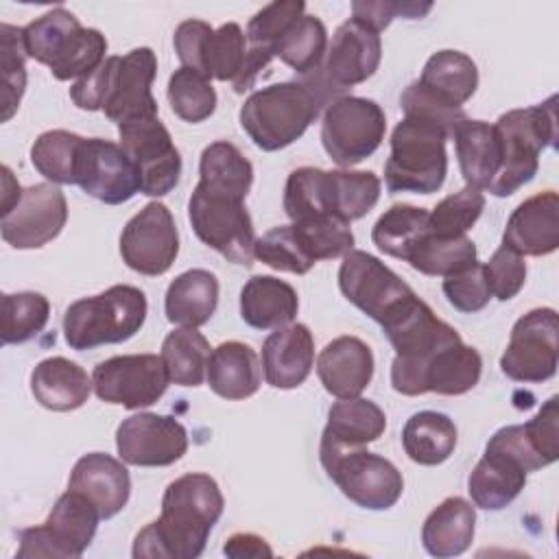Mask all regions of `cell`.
Returning a JSON list of instances; mask_svg holds the SVG:
<instances>
[{
    "label": "cell",
    "instance_id": "6da1fadb",
    "mask_svg": "<svg viewBox=\"0 0 559 559\" xmlns=\"http://www.w3.org/2000/svg\"><path fill=\"white\" fill-rule=\"evenodd\" d=\"M218 483L203 472L175 478L162 496V513L133 539L135 559H197L223 515Z\"/></svg>",
    "mask_w": 559,
    "mask_h": 559
},
{
    "label": "cell",
    "instance_id": "7a4b0ae2",
    "mask_svg": "<svg viewBox=\"0 0 559 559\" xmlns=\"http://www.w3.org/2000/svg\"><path fill=\"white\" fill-rule=\"evenodd\" d=\"M157 74L155 52L146 46L122 57H107L92 74L74 81L70 98L79 109H100L118 127L157 118V103L151 94Z\"/></svg>",
    "mask_w": 559,
    "mask_h": 559
},
{
    "label": "cell",
    "instance_id": "3957f363",
    "mask_svg": "<svg viewBox=\"0 0 559 559\" xmlns=\"http://www.w3.org/2000/svg\"><path fill=\"white\" fill-rule=\"evenodd\" d=\"M323 107V98L304 79H295L249 94L238 120L258 148L273 153L299 140Z\"/></svg>",
    "mask_w": 559,
    "mask_h": 559
},
{
    "label": "cell",
    "instance_id": "277c9868",
    "mask_svg": "<svg viewBox=\"0 0 559 559\" xmlns=\"http://www.w3.org/2000/svg\"><path fill=\"white\" fill-rule=\"evenodd\" d=\"M26 57L50 68L59 81L92 74L107 57V39L98 28H85L63 7L50 9L22 28Z\"/></svg>",
    "mask_w": 559,
    "mask_h": 559
},
{
    "label": "cell",
    "instance_id": "5b68a950",
    "mask_svg": "<svg viewBox=\"0 0 559 559\" xmlns=\"http://www.w3.org/2000/svg\"><path fill=\"white\" fill-rule=\"evenodd\" d=\"M146 310V295L140 288L116 284L68 306L63 314V338L76 352L129 341L144 325Z\"/></svg>",
    "mask_w": 559,
    "mask_h": 559
},
{
    "label": "cell",
    "instance_id": "8992f818",
    "mask_svg": "<svg viewBox=\"0 0 559 559\" xmlns=\"http://www.w3.org/2000/svg\"><path fill=\"white\" fill-rule=\"evenodd\" d=\"M448 133L419 118H402L391 133V153L384 164L389 192L432 194L448 175Z\"/></svg>",
    "mask_w": 559,
    "mask_h": 559
},
{
    "label": "cell",
    "instance_id": "52a82bcc",
    "mask_svg": "<svg viewBox=\"0 0 559 559\" xmlns=\"http://www.w3.org/2000/svg\"><path fill=\"white\" fill-rule=\"evenodd\" d=\"M557 98L550 96L542 105L511 109L496 120L502 142V164L487 188L493 197H509L528 183L539 168V153L557 140Z\"/></svg>",
    "mask_w": 559,
    "mask_h": 559
},
{
    "label": "cell",
    "instance_id": "ba28073f",
    "mask_svg": "<svg viewBox=\"0 0 559 559\" xmlns=\"http://www.w3.org/2000/svg\"><path fill=\"white\" fill-rule=\"evenodd\" d=\"M188 221L205 247L234 264H253L258 238L245 199L197 183L188 201Z\"/></svg>",
    "mask_w": 559,
    "mask_h": 559
},
{
    "label": "cell",
    "instance_id": "9c48e42d",
    "mask_svg": "<svg viewBox=\"0 0 559 559\" xmlns=\"http://www.w3.org/2000/svg\"><path fill=\"white\" fill-rule=\"evenodd\" d=\"M380 59V33L349 17L334 31L321 68L299 79L308 81L330 105L332 100L345 96L349 87L365 83L369 76H373Z\"/></svg>",
    "mask_w": 559,
    "mask_h": 559
},
{
    "label": "cell",
    "instance_id": "30bf717a",
    "mask_svg": "<svg viewBox=\"0 0 559 559\" xmlns=\"http://www.w3.org/2000/svg\"><path fill=\"white\" fill-rule=\"evenodd\" d=\"M319 459L341 493L362 509L386 511L404 491L400 469L389 459L365 448L319 450Z\"/></svg>",
    "mask_w": 559,
    "mask_h": 559
},
{
    "label": "cell",
    "instance_id": "8fae6325",
    "mask_svg": "<svg viewBox=\"0 0 559 559\" xmlns=\"http://www.w3.org/2000/svg\"><path fill=\"white\" fill-rule=\"evenodd\" d=\"M382 107L362 96H341L323 111L321 144L334 164L349 168L378 151L384 140Z\"/></svg>",
    "mask_w": 559,
    "mask_h": 559
},
{
    "label": "cell",
    "instance_id": "7c38bea8",
    "mask_svg": "<svg viewBox=\"0 0 559 559\" xmlns=\"http://www.w3.org/2000/svg\"><path fill=\"white\" fill-rule=\"evenodd\" d=\"M100 520L98 509L83 493L68 489L59 496L44 524L22 531L17 557L76 559L92 544Z\"/></svg>",
    "mask_w": 559,
    "mask_h": 559
},
{
    "label": "cell",
    "instance_id": "4fadbf2b",
    "mask_svg": "<svg viewBox=\"0 0 559 559\" xmlns=\"http://www.w3.org/2000/svg\"><path fill=\"white\" fill-rule=\"evenodd\" d=\"M338 288L349 304L380 325L391 321L417 297L382 260L360 249H352L343 255Z\"/></svg>",
    "mask_w": 559,
    "mask_h": 559
},
{
    "label": "cell",
    "instance_id": "5bb4252c",
    "mask_svg": "<svg viewBox=\"0 0 559 559\" xmlns=\"http://www.w3.org/2000/svg\"><path fill=\"white\" fill-rule=\"evenodd\" d=\"M173 44L183 68L216 81L234 83L247 57V35L236 22L212 28L203 20H186L175 28Z\"/></svg>",
    "mask_w": 559,
    "mask_h": 559
},
{
    "label": "cell",
    "instance_id": "9a60e30c",
    "mask_svg": "<svg viewBox=\"0 0 559 559\" xmlns=\"http://www.w3.org/2000/svg\"><path fill=\"white\" fill-rule=\"evenodd\" d=\"M557 312L552 308H535L522 314L511 328L500 369L507 378L524 384L546 382L557 373Z\"/></svg>",
    "mask_w": 559,
    "mask_h": 559
},
{
    "label": "cell",
    "instance_id": "2e32d148",
    "mask_svg": "<svg viewBox=\"0 0 559 559\" xmlns=\"http://www.w3.org/2000/svg\"><path fill=\"white\" fill-rule=\"evenodd\" d=\"M118 135L122 151L138 170L142 194L164 197L179 183L181 155L159 118L122 124Z\"/></svg>",
    "mask_w": 559,
    "mask_h": 559
},
{
    "label": "cell",
    "instance_id": "e0dca14e",
    "mask_svg": "<svg viewBox=\"0 0 559 559\" xmlns=\"http://www.w3.org/2000/svg\"><path fill=\"white\" fill-rule=\"evenodd\" d=\"M94 391L107 404L129 411L155 404L168 389V373L157 354L111 356L94 367Z\"/></svg>",
    "mask_w": 559,
    "mask_h": 559
},
{
    "label": "cell",
    "instance_id": "ac0fdd59",
    "mask_svg": "<svg viewBox=\"0 0 559 559\" xmlns=\"http://www.w3.org/2000/svg\"><path fill=\"white\" fill-rule=\"evenodd\" d=\"M179 253V234L164 203H146L120 234L122 262L148 277L164 275Z\"/></svg>",
    "mask_w": 559,
    "mask_h": 559
},
{
    "label": "cell",
    "instance_id": "d6986e66",
    "mask_svg": "<svg viewBox=\"0 0 559 559\" xmlns=\"http://www.w3.org/2000/svg\"><path fill=\"white\" fill-rule=\"evenodd\" d=\"M74 186L105 205H120L140 192L138 170L120 144L103 138H83Z\"/></svg>",
    "mask_w": 559,
    "mask_h": 559
},
{
    "label": "cell",
    "instance_id": "ffe728a7",
    "mask_svg": "<svg viewBox=\"0 0 559 559\" xmlns=\"http://www.w3.org/2000/svg\"><path fill=\"white\" fill-rule=\"evenodd\" d=\"M116 450L129 465L166 467L186 454L188 432L170 415L138 413L118 426Z\"/></svg>",
    "mask_w": 559,
    "mask_h": 559
},
{
    "label": "cell",
    "instance_id": "44dd1931",
    "mask_svg": "<svg viewBox=\"0 0 559 559\" xmlns=\"http://www.w3.org/2000/svg\"><path fill=\"white\" fill-rule=\"evenodd\" d=\"M68 221L66 194L52 183H35L17 205L0 218V231L13 249H39L55 240Z\"/></svg>",
    "mask_w": 559,
    "mask_h": 559
},
{
    "label": "cell",
    "instance_id": "7402d4cb",
    "mask_svg": "<svg viewBox=\"0 0 559 559\" xmlns=\"http://www.w3.org/2000/svg\"><path fill=\"white\" fill-rule=\"evenodd\" d=\"M502 245L520 255H548L559 247V197L546 190L522 201L507 221Z\"/></svg>",
    "mask_w": 559,
    "mask_h": 559
},
{
    "label": "cell",
    "instance_id": "603a6c76",
    "mask_svg": "<svg viewBox=\"0 0 559 559\" xmlns=\"http://www.w3.org/2000/svg\"><path fill=\"white\" fill-rule=\"evenodd\" d=\"M68 489L83 493L98 509L100 518L109 520L127 507L131 478L122 461L105 452H90L74 463Z\"/></svg>",
    "mask_w": 559,
    "mask_h": 559
},
{
    "label": "cell",
    "instance_id": "cb8c5ba5",
    "mask_svg": "<svg viewBox=\"0 0 559 559\" xmlns=\"http://www.w3.org/2000/svg\"><path fill=\"white\" fill-rule=\"evenodd\" d=\"M382 183L371 170H321L317 173L314 203L319 214L345 223L369 214L380 199Z\"/></svg>",
    "mask_w": 559,
    "mask_h": 559
},
{
    "label": "cell",
    "instance_id": "d4e9b609",
    "mask_svg": "<svg viewBox=\"0 0 559 559\" xmlns=\"http://www.w3.org/2000/svg\"><path fill=\"white\" fill-rule=\"evenodd\" d=\"M317 376L323 389L336 400L358 397L373 378L371 347L358 336L330 341L317 358Z\"/></svg>",
    "mask_w": 559,
    "mask_h": 559
},
{
    "label": "cell",
    "instance_id": "484cf974",
    "mask_svg": "<svg viewBox=\"0 0 559 559\" xmlns=\"http://www.w3.org/2000/svg\"><path fill=\"white\" fill-rule=\"evenodd\" d=\"M314 367V338L308 325L290 323L266 336L262 345L264 380L275 389H297Z\"/></svg>",
    "mask_w": 559,
    "mask_h": 559
},
{
    "label": "cell",
    "instance_id": "4316f807",
    "mask_svg": "<svg viewBox=\"0 0 559 559\" xmlns=\"http://www.w3.org/2000/svg\"><path fill=\"white\" fill-rule=\"evenodd\" d=\"M419 90L448 109H461L478 87V70L472 57L461 50H437L424 63Z\"/></svg>",
    "mask_w": 559,
    "mask_h": 559
},
{
    "label": "cell",
    "instance_id": "83f0119b",
    "mask_svg": "<svg viewBox=\"0 0 559 559\" xmlns=\"http://www.w3.org/2000/svg\"><path fill=\"white\" fill-rule=\"evenodd\" d=\"M94 382L87 371L63 356L39 360L31 373V393L44 408L57 413L81 408Z\"/></svg>",
    "mask_w": 559,
    "mask_h": 559
},
{
    "label": "cell",
    "instance_id": "f1b7e54d",
    "mask_svg": "<svg viewBox=\"0 0 559 559\" xmlns=\"http://www.w3.org/2000/svg\"><path fill=\"white\" fill-rule=\"evenodd\" d=\"M386 428L384 411L365 397L338 400L328 411V424L321 435L319 450L365 448L378 441Z\"/></svg>",
    "mask_w": 559,
    "mask_h": 559
},
{
    "label": "cell",
    "instance_id": "f546056e",
    "mask_svg": "<svg viewBox=\"0 0 559 559\" xmlns=\"http://www.w3.org/2000/svg\"><path fill=\"white\" fill-rule=\"evenodd\" d=\"M461 175L467 186L487 190L502 164V142L493 124L465 118L452 133Z\"/></svg>",
    "mask_w": 559,
    "mask_h": 559
},
{
    "label": "cell",
    "instance_id": "4dcf8cb0",
    "mask_svg": "<svg viewBox=\"0 0 559 559\" xmlns=\"http://www.w3.org/2000/svg\"><path fill=\"white\" fill-rule=\"evenodd\" d=\"M299 310L297 290L273 275H253L240 290V319L253 330L290 325Z\"/></svg>",
    "mask_w": 559,
    "mask_h": 559
},
{
    "label": "cell",
    "instance_id": "1f68e13d",
    "mask_svg": "<svg viewBox=\"0 0 559 559\" xmlns=\"http://www.w3.org/2000/svg\"><path fill=\"white\" fill-rule=\"evenodd\" d=\"M205 380L223 400H247L262 382L260 360L253 347L240 341H225L212 349Z\"/></svg>",
    "mask_w": 559,
    "mask_h": 559
},
{
    "label": "cell",
    "instance_id": "d6a6232c",
    "mask_svg": "<svg viewBox=\"0 0 559 559\" xmlns=\"http://www.w3.org/2000/svg\"><path fill=\"white\" fill-rule=\"evenodd\" d=\"M526 485V469L504 452L485 448L467 478V491L474 507L500 511L509 507Z\"/></svg>",
    "mask_w": 559,
    "mask_h": 559
},
{
    "label": "cell",
    "instance_id": "836d02e7",
    "mask_svg": "<svg viewBox=\"0 0 559 559\" xmlns=\"http://www.w3.org/2000/svg\"><path fill=\"white\" fill-rule=\"evenodd\" d=\"M476 511L465 498H445L430 511L421 526V544L428 555L445 559L463 555L474 539Z\"/></svg>",
    "mask_w": 559,
    "mask_h": 559
},
{
    "label": "cell",
    "instance_id": "e575fe53",
    "mask_svg": "<svg viewBox=\"0 0 559 559\" xmlns=\"http://www.w3.org/2000/svg\"><path fill=\"white\" fill-rule=\"evenodd\" d=\"M218 306V280L205 269H190L177 275L166 290V319L179 328L205 325Z\"/></svg>",
    "mask_w": 559,
    "mask_h": 559
},
{
    "label": "cell",
    "instance_id": "d590c367",
    "mask_svg": "<svg viewBox=\"0 0 559 559\" xmlns=\"http://www.w3.org/2000/svg\"><path fill=\"white\" fill-rule=\"evenodd\" d=\"M406 456L419 465H441L456 448V426L445 413H413L402 428Z\"/></svg>",
    "mask_w": 559,
    "mask_h": 559
},
{
    "label": "cell",
    "instance_id": "8d00e7d4",
    "mask_svg": "<svg viewBox=\"0 0 559 559\" xmlns=\"http://www.w3.org/2000/svg\"><path fill=\"white\" fill-rule=\"evenodd\" d=\"M483 373V358L478 349L463 341L439 349L424 369L426 393L463 395L472 391Z\"/></svg>",
    "mask_w": 559,
    "mask_h": 559
},
{
    "label": "cell",
    "instance_id": "74e56055",
    "mask_svg": "<svg viewBox=\"0 0 559 559\" xmlns=\"http://www.w3.org/2000/svg\"><path fill=\"white\" fill-rule=\"evenodd\" d=\"M199 183L247 199L253 183V166L238 146L227 140H218L207 144L201 153Z\"/></svg>",
    "mask_w": 559,
    "mask_h": 559
},
{
    "label": "cell",
    "instance_id": "f35d334b",
    "mask_svg": "<svg viewBox=\"0 0 559 559\" xmlns=\"http://www.w3.org/2000/svg\"><path fill=\"white\" fill-rule=\"evenodd\" d=\"M428 221L430 212L426 207L395 203L376 221L371 229V240L382 253L406 262L408 253L428 234Z\"/></svg>",
    "mask_w": 559,
    "mask_h": 559
},
{
    "label": "cell",
    "instance_id": "ab89813d",
    "mask_svg": "<svg viewBox=\"0 0 559 559\" xmlns=\"http://www.w3.org/2000/svg\"><path fill=\"white\" fill-rule=\"evenodd\" d=\"M212 347L197 328H177L162 343V362L168 380L179 386H199L207 371Z\"/></svg>",
    "mask_w": 559,
    "mask_h": 559
},
{
    "label": "cell",
    "instance_id": "60d3db41",
    "mask_svg": "<svg viewBox=\"0 0 559 559\" xmlns=\"http://www.w3.org/2000/svg\"><path fill=\"white\" fill-rule=\"evenodd\" d=\"M328 50V31L317 15L304 13L273 46V57L306 76L321 68Z\"/></svg>",
    "mask_w": 559,
    "mask_h": 559
},
{
    "label": "cell",
    "instance_id": "b9f144b4",
    "mask_svg": "<svg viewBox=\"0 0 559 559\" xmlns=\"http://www.w3.org/2000/svg\"><path fill=\"white\" fill-rule=\"evenodd\" d=\"M406 262L430 277H448L461 269L472 266L476 260V245L467 238H439L430 229L408 253Z\"/></svg>",
    "mask_w": 559,
    "mask_h": 559
},
{
    "label": "cell",
    "instance_id": "7bdbcfd3",
    "mask_svg": "<svg viewBox=\"0 0 559 559\" xmlns=\"http://www.w3.org/2000/svg\"><path fill=\"white\" fill-rule=\"evenodd\" d=\"M50 304L41 293L22 290L2 295L0 338L2 345H17L35 338L48 323Z\"/></svg>",
    "mask_w": 559,
    "mask_h": 559
},
{
    "label": "cell",
    "instance_id": "ee69618b",
    "mask_svg": "<svg viewBox=\"0 0 559 559\" xmlns=\"http://www.w3.org/2000/svg\"><path fill=\"white\" fill-rule=\"evenodd\" d=\"M83 138L66 131L52 129L41 133L31 146V162L39 175L52 183H74V168Z\"/></svg>",
    "mask_w": 559,
    "mask_h": 559
},
{
    "label": "cell",
    "instance_id": "f6af8a7d",
    "mask_svg": "<svg viewBox=\"0 0 559 559\" xmlns=\"http://www.w3.org/2000/svg\"><path fill=\"white\" fill-rule=\"evenodd\" d=\"M166 96L173 114L190 124L207 120L216 109V90L210 79L183 66L170 74Z\"/></svg>",
    "mask_w": 559,
    "mask_h": 559
},
{
    "label": "cell",
    "instance_id": "bcb514c9",
    "mask_svg": "<svg viewBox=\"0 0 559 559\" xmlns=\"http://www.w3.org/2000/svg\"><path fill=\"white\" fill-rule=\"evenodd\" d=\"M485 197L480 190L465 186L454 194L443 197L430 212V231L439 238H461L480 218Z\"/></svg>",
    "mask_w": 559,
    "mask_h": 559
},
{
    "label": "cell",
    "instance_id": "7dc6e473",
    "mask_svg": "<svg viewBox=\"0 0 559 559\" xmlns=\"http://www.w3.org/2000/svg\"><path fill=\"white\" fill-rule=\"evenodd\" d=\"M290 225L314 262L343 258L347 251L354 249V234L349 229V223L336 216H314Z\"/></svg>",
    "mask_w": 559,
    "mask_h": 559
},
{
    "label": "cell",
    "instance_id": "c3c4849f",
    "mask_svg": "<svg viewBox=\"0 0 559 559\" xmlns=\"http://www.w3.org/2000/svg\"><path fill=\"white\" fill-rule=\"evenodd\" d=\"M253 253L262 264H266L275 271L295 273V275H304L317 264L308 255V251H306L304 242L299 240L297 231L293 229V225H280V227H273L266 234H262L255 240Z\"/></svg>",
    "mask_w": 559,
    "mask_h": 559
},
{
    "label": "cell",
    "instance_id": "681fc988",
    "mask_svg": "<svg viewBox=\"0 0 559 559\" xmlns=\"http://www.w3.org/2000/svg\"><path fill=\"white\" fill-rule=\"evenodd\" d=\"M26 50L22 44V28L0 24V68H2V122L17 111L26 87Z\"/></svg>",
    "mask_w": 559,
    "mask_h": 559
},
{
    "label": "cell",
    "instance_id": "f907efd6",
    "mask_svg": "<svg viewBox=\"0 0 559 559\" xmlns=\"http://www.w3.org/2000/svg\"><path fill=\"white\" fill-rule=\"evenodd\" d=\"M301 0H277L260 9L247 24V44L273 55L275 41L304 15Z\"/></svg>",
    "mask_w": 559,
    "mask_h": 559
},
{
    "label": "cell",
    "instance_id": "816d5d0a",
    "mask_svg": "<svg viewBox=\"0 0 559 559\" xmlns=\"http://www.w3.org/2000/svg\"><path fill=\"white\" fill-rule=\"evenodd\" d=\"M441 288L448 304L465 314L483 310L491 299V290L480 262H474L472 266L443 277Z\"/></svg>",
    "mask_w": 559,
    "mask_h": 559
},
{
    "label": "cell",
    "instance_id": "f5cc1de1",
    "mask_svg": "<svg viewBox=\"0 0 559 559\" xmlns=\"http://www.w3.org/2000/svg\"><path fill=\"white\" fill-rule=\"evenodd\" d=\"M491 297L500 301L513 299L526 282V262L520 253L500 245L493 255L483 264Z\"/></svg>",
    "mask_w": 559,
    "mask_h": 559
},
{
    "label": "cell",
    "instance_id": "db71d44e",
    "mask_svg": "<svg viewBox=\"0 0 559 559\" xmlns=\"http://www.w3.org/2000/svg\"><path fill=\"white\" fill-rule=\"evenodd\" d=\"M432 9L430 2H391V0H378V2H354L352 4V17L371 26L373 31H384L393 17H406V20H419Z\"/></svg>",
    "mask_w": 559,
    "mask_h": 559
},
{
    "label": "cell",
    "instance_id": "11a10c76",
    "mask_svg": "<svg viewBox=\"0 0 559 559\" xmlns=\"http://www.w3.org/2000/svg\"><path fill=\"white\" fill-rule=\"evenodd\" d=\"M557 395L546 400V404L539 408V413L524 424V432L533 448L539 452V456L550 465L559 456V430H557Z\"/></svg>",
    "mask_w": 559,
    "mask_h": 559
},
{
    "label": "cell",
    "instance_id": "9f6ffc18",
    "mask_svg": "<svg viewBox=\"0 0 559 559\" xmlns=\"http://www.w3.org/2000/svg\"><path fill=\"white\" fill-rule=\"evenodd\" d=\"M485 448L509 454L511 459H515L526 469V474L537 472V469L548 465L539 456V452L533 448V443L528 441V437L524 432V424H513V426H504V428L496 430Z\"/></svg>",
    "mask_w": 559,
    "mask_h": 559
},
{
    "label": "cell",
    "instance_id": "6f0895ef",
    "mask_svg": "<svg viewBox=\"0 0 559 559\" xmlns=\"http://www.w3.org/2000/svg\"><path fill=\"white\" fill-rule=\"evenodd\" d=\"M223 552L227 557H234V559H242V557H253V559L273 557V550L266 544V539L255 535V533H236V535H231L225 542Z\"/></svg>",
    "mask_w": 559,
    "mask_h": 559
},
{
    "label": "cell",
    "instance_id": "680465c9",
    "mask_svg": "<svg viewBox=\"0 0 559 559\" xmlns=\"http://www.w3.org/2000/svg\"><path fill=\"white\" fill-rule=\"evenodd\" d=\"M22 192L24 190L15 181V177L9 170V166H2V212H0L2 216L9 214L17 205V201L22 199Z\"/></svg>",
    "mask_w": 559,
    "mask_h": 559
}]
</instances>
